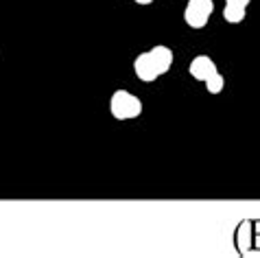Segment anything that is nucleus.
<instances>
[{
  "label": "nucleus",
  "mask_w": 260,
  "mask_h": 258,
  "mask_svg": "<svg viewBox=\"0 0 260 258\" xmlns=\"http://www.w3.org/2000/svg\"><path fill=\"white\" fill-rule=\"evenodd\" d=\"M204 83H206V90L210 92V94H219V92L223 90V85H225V79H223L221 73H214L212 77H208Z\"/></svg>",
  "instance_id": "6"
},
{
  "label": "nucleus",
  "mask_w": 260,
  "mask_h": 258,
  "mask_svg": "<svg viewBox=\"0 0 260 258\" xmlns=\"http://www.w3.org/2000/svg\"><path fill=\"white\" fill-rule=\"evenodd\" d=\"M134 3H138V5H151L153 0H134Z\"/></svg>",
  "instance_id": "7"
},
{
  "label": "nucleus",
  "mask_w": 260,
  "mask_h": 258,
  "mask_svg": "<svg viewBox=\"0 0 260 258\" xmlns=\"http://www.w3.org/2000/svg\"><path fill=\"white\" fill-rule=\"evenodd\" d=\"M188 73H190L192 79H197V81H206L208 77H212L214 73H219V70H216V63L208 55H197L190 61Z\"/></svg>",
  "instance_id": "4"
},
{
  "label": "nucleus",
  "mask_w": 260,
  "mask_h": 258,
  "mask_svg": "<svg viewBox=\"0 0 260 258\" xmlns=\"http://www.w3.org/2000/svg\"><path fill=\"white\" fill-rule=\"evenodd\" d=\"M110 112L116 120H132L142 114V101L127 90H116L110 101Z\"/></svg>",
  "instance_id": "2"
},
{
  "label": "nucleus",
  "mask_w": 260,
  "mask_h": 258,
  "mask_svg": "<svg viewBox=\"0 0 260 258\" xmlns=\"http://www.w3.org/2000/svg\"><path fill=\"white\" fill-rule=\"evenodd\" d=\"M173 66V51L164 44L153 46L147 53H140L134 61V73L136 77L144 83L155 81L157 77H162L169 73V68Z\"/></svg>",
  "instance_id": "1"
},
{
  "label": "nucleus",
  "mask_w": 260,
  "mask_h": 258,
  "mask_svg": "<svg viewBox=\"0 0 260 258\" xmlns=\"http://www.w3.org/2000/svg\"><path fill=\"white\" fill-rule=\"evenodd\" d=\"M251 0H225V9H223V18L230 24H241L245 16H247V7Z\"/></svg>",
  "instance_id": "5"
},
{
  "label": "nucleus",
  "mask_w": 260,
  "mask_h": 258,
  "mask_svg": "<svg viewBox=\"0 0 260 258\" xmlns=\"http://www.w3.org/2000/svg\"><path fill=\"white\" fill-rule=\"evenodd\" d=\"M214 11V0H188L184 9V20L190 28H204Z\"/></svg>",
  "instance_id": "3"
}]
</instances>
